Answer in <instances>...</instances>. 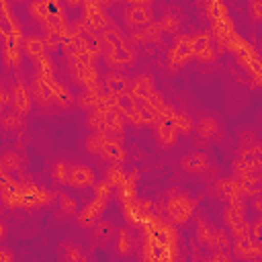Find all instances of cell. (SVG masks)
Masks as SVG:
<instances>
[{
    "instance_id": "6da1fadb",
    "label": "cell",
    "mask_w": 262,
    "mask_h": 262,
    "mask_svg": "<svg viewBox=\"0 0 262 262\" xmlns=\"http://www.w3.org/2000/svg\"><path fill=\"white\" fill-rule=\"evenodd\" d=\"M151 18H154V12L145 4H133L125 10V23L129 27H145L147 23H151Z\"/></svg>"
},
{
    "instance_id": "7a4b0ae2",
    "label": "cell",
    "mask_w": 262,
    "mask_h": 262,
    "mask_svg": "<svg viewBox=\"0 0 262 262\" xmlns=\"http://www.w3.org/2000/svg\"><path fill=\"white\" fill-rule=\"evenodd\" d=\"M180 166H182V170H184L186 174H203V172L209 170L211 162H209V156H207V154H203V151H194V154L182 158Z\"/></svg>"
},
{
    "instance_id": "3957f363",
    "label": "cell",
    "mask_w": 262,
    "mask_h": 262,
    "mask_svg": "<svg viewBox=\"0 0 262 262\" xmlns=\"http://www.w3.org/2000/svg\"><path fill=\"white\" fill-rule=\"evenodd\" d=\"M66 180L74 186H86L92 182V174L88 168L82 166H68L66 164Z\"/></svg>"
},
{
    "instance_id": "277c9868",
    "label": "cell",
    "mask_w": 262,
    "mask_h": 262,
    "mask_svg": "<svg viewBox=\"0 0 262 262\" xmlns=\"http://www.w3.org/2000/svg\"><path fill=\"white\" fill-rule=\"evenodd\" d=\"M199 135H203V137H213V133H215V129H217V123L211 119V117H203L201 121H199Z\"/></svg>"
},
{
    "instance_id": "5b68a950",
    "label": "cell",
    "mask_w": 262,
    "mask_h": 262,
    "mask_svg": "<svg viewBox=\"0 0 262 262\" xmlns=\"http://www.w3.org/2000/svg\"><path fill=\"white\" fill-rule=\"evenodd\" d=\"M2 125L6 131H16L23 127V121H20V115L18 113H8L2 117Z\"/></svg>"
},
{
    "instance_id": "8992f818",
    "label": "cell",
    "mask_w": 262,
    "mask_h": 262,
    "mask_svg": "<svg viewBox=\"0 0 262 262\" xmlns=\"http://www.w3.org/2000/svg\"><path fill=\"white\" fill-rule=\"evenodd\" d=\"M14 104H16V108H18L20 113H25V111L29 108V98H27V92H25L23 86H18L16 92H14Z\"/></svg>"
},
{
    "instance_id": "52a82bcc",
    "label": "cell",
    "mask_w": 262,
    "mask_h": 262,
    "mask_svg": "<svg viewBox=\"0 0 262 262\" xmlns=\"http://www.w3.org/2000/svg\"><path fill=\"white\" fill-rule=\"evenodd\" d=\"M106 141H104V137H102V133H92L90 137H88V149L90 151H94V154H98L100 149H102V145H104Z\"/></svg>"
},
{
    "instance_id": "ba28073f",
    "label": "cell",
    "mask_w": 262,
    "mask_h": 262,
    "mask_svg": "<svg viewBox=\"0 0 262 262\" xmlns=\"http://www.w3.org/2000/svg\"><path fill=\"white\" fill-rule=\"evenodd\" d=\"M10 98H12L10 92L0 84V115H4V108L10 104Z\"/></svg>"
},
{
    "instance_id": "9c48e42d",
    "label": "cell",
    "mask_w": 262,
    "mask_h": 262,
    "mask_svg": "<svg viewBox=\"0 0 262 262\" xmlns=\"http://www.w3.org/2000/svg\"><path fill=\"white\" fill-rule=\"evenodd\" d=\"M2 162H10V164H6V168L14 170V168H18L20 158H18V156H14V154H8V156H4V160H2Z\"/></svg>"
},
{
    "instance_id": "30bf717a",
    "label": "cell",
    "mask_w": 262,
    "mask_h": 262,
    "mask_svg": "<svg viewBox=\"0 0 262 262\" xmlns=\"http://www.w3.org/2000/svg\"><path fill=\"white\" fill-rule=\"evenodd\" d=\"M29 47H31V53H41V49H43V43H41L39 39H35V41L31 39V41H29Z\"/></svg>"
},
{
    "instance_id": "8fae6325",
    "label": "cell",
    "mask_w": 262,
    "mask_h": 262,
    "mask_svg": "<svg viewBox=\"0 0 262 262\" xmlns=\"http://www.w3.org/2000/svg\"><path fill=\"white\" fill-rule=\"evenodd\" d=\"M63 4H66L70 10H78V8H82V0H63Z\"/></svg>"
},
{
    "instance_id": "7c38bea8",
    "label": "cell",
    "mask_w": 262,
    "mask_h": 262,
    "mask_svg": "<svg viewBox=\"0 0 262 262\" xmlns=\"http://www.w3.org/2000/svg\"><path fill=\"white\" fill-rule=\"evenodd\" d=\"M0 260H4V262H10V260H12V252H10V250H4V248H0Z\"/></svg>"
},
{
    "instance_id": "4fadbf2b",
    "label": "cell",
    "mask_w": 262,
    "mask_h": 262,
    "mask_svg": "<svg viewBox=\"0 0 262 262\" xmlns=\"http://www.w3.org/2000/svg\"><path fill=\"white\" fill-rule=\"evenodd\" d=\"M0 235H2V225H0Z\"/></svg>"
}]
</instances>
